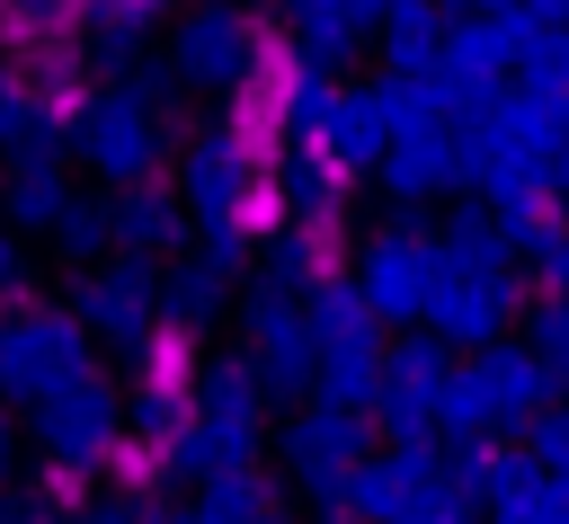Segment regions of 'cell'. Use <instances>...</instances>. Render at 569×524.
<instances>
[{
	"label": "cell",
	"mask_w": 569,
	"mask_h": 524,
	"mask_svg": "<svg viewBox=\"0 0 569 524\" xmlns=\"http://www.w3.org/2000/svg\"><path fill=\"white\" fill-rule=\"evenodd\" d=\"M71 151H80L107 187H142V178L160 169V151H169V133H160V89H142V80L98 89V98L71 115Z\"/></svg>",
	"instance_id": "6da1fadb"
},
{
	"label": "cell",
	"mask_w": 569,
	"mask_h": 524,
	"mask_svg": "<svg viewBox=\"0 0 569 524\" xmlns=\"http://www.w3.org/2000/svg\"><path fill=\"white\" fill-rule=\"evenodd\" d=\"M356 462H373V417L356 400H311L284 417V471L311 488V497H338L347 506V480Z\"/></svg>",
	"instance_id": "7a4b0ae2"
},
{
	"label": "cell",
	"mask_w": 569,
	"mask_h": 524,
	"mask_svg": "<svg viewBox=\"0 0 569 524\" xmlns=\"http://www.w3.org/2000/svg\"><path fill=\"white\" fill-rule=\"evenodd\" d=\"M436 275H445V249H436V231H427L418 213H400V222L356 258V293H365V311H373V320H409V329H418Z\"/></svg>",
	"instance_id": "3957f363"
},
{
	"label": "cell",
	"mask_w": 569,
	"mask_h": 524,
	"mask_svg": "<svg viewBox=\"0 0 569 524\" xmlns=\"http://www.w3.org/2000/svg\"><path fill=\"white\" fill-rule=\"evenodd\" d=\"M71 320L98 337V346H151L160 329V266L151 258H98L80 284H71Z\"/></svg>",
	"instance_id": "277c9868"
},
{
	"label": "cell",
	"mask_w": 569,
	"mask_h": 524,
	"mask_svg": "<svg viewBox=\"0 0 569 524\" xmlns=\"http://www.w3.org/2000/svg\"><path fill=\"white\" fill-rule=\"evenodd\" d=\"M71 373H89V329L71 311H18V320H0V400L36 409Z\"/></svg>",
	"instance_id": "5b68a950"
},
{
	"label": "cell",
	"mask_w": 569,
	"mask_h": 524,
	"mask_svg": "<svg viewBox=\"0 0 569 524\" xmlns=\"http://www.w3.org/2000/svg\"><path fill=\"white\" fill-rule=\"evenodd\" d=\"M507 311H516V275L498 266V275H471V266H445L436 275V293H427V311H418V329L436 337V346H498V329H507Z\"/></svg>",
	"instance_id": "8992f818"
},
{
	"label": "cell",
	"mask_w": 569,
	"mask_h": 524,
	"mask_svg": "<svg viewBox=\"0 0 569 524\" xmlns=\"http://www.w3.org/2000/svg\"><path fill=\"white\" fill-rule=\"evenodd\" d=\"M116 426H124V409H116V391L98 382V364L36 400V435H44V453H53V462H71V471H89V462L116 444Z\"/></svg>",
	"instance_id": "52a82bcc"
},
{
	"label": "cell",
	"mask_w": 569,
	"mask_h": 524,
	"mask_svg": "<svg viewBox=\"0 0 569 524\" xmlns=\"http://www.w3.org/2000/svg\"><path fill=\"white\" fill-rule=\"evenodd\" d=\"M249 364L267 391H311L320 382V337H311V311L284 302V293H258L249 302Z\"/></svg>",
	"instance_id": "ba28073f"
},
{
	"label": "cell",
	"mask_w": 569,
	"mask_h": 524,
	"mask_svg": "<svg viewBox=\"0 0 569 524\" xmlns=\"http://www.w3.org/2000/svg\"><path fill=\"white\" fill-rule=\"evenodd\" d=\"M445 346L436 337H400V346H382V382H373V409H382V426L391 435H427L436 426V391H445Z\"/></svg>",
	"instance_id": "9c48e42d"
},
{
	"label": "cell",
	"mask_w": 569,
	"mask_h": 524,
	"mask_svg": "<svg viewBox=\"0 0 569 524\" xmlns=\"http://www.w3.org/2000/svg\"><path fill=\"white\" fill-rule=\"evenodd\" d=\"M471 382H480V409H489V426H525L533 409H551V391H560V373L542 364V346H480L471 355Z\"/></svg>",
	"instance_id": "30bf717a"
},
{
	"label": "cell",
	"mask_w": 569,
	"mask_h": 524,
	"mask_svg": "<svg viewBox=\"0 0 569 524\" xmlns=\"http://www.w3.org/2000/svg\"><path fill=\"white\" fill-rule=\"evenodd\" d=\"M249 71H258V27L231 18L222 0H213L204 18L178 27V80H196V89H231V80H249Z\"/></svg>",
	"instance_id": "8fae6325"
},
{
	"label": "cell",
	"mask_w": 569,
	"mask_h": 524,
	"mask_svg": "<svg viewBox=\"0 0 569 524\" xmlns=\"http://www.w3.org/2000/svg\"><path fill=\"white\" fill-rule=\"evenodd\" d=\"M382 187H391L400 204H418V195H436V187H462L453 124H436V133H391V151H382Z\"/></svg>",
	"instance_id": "7c38bea8"
},
{
	"label": "cell",
	"mask_w": 569,
	"mask_h": 524,
	"mask_svg": "<svg viewBox=\"0 0 569 524\" xmlns=\"http://www.w3.org/2000/svg\"><path fill=\"white\" fill-rule=\"evenodd\" d=\"M107 231H116V258H151V266H160V258L178 249L187 213H178L169 195H151V187H142V195L116 187V195H107Z\"/></svg>",
	"instance_id": "4fadbf2b"
},
{
	"label": "cell",
	"mask_w": 569,
	"mask_h": 524,
	"mask_svg": "<svg viewBox=\"0 0 569 524\" xmlns=\"http://www.w3.org/2000/svg\"><path fill=\"white\" fill-rule=\"evenodd\" d=\"M320 142H329L338 169H382V151H391V115H382V98H373V89H338Z\"/></svg>",
	"instance_id": "5bb4252c"
},
{
	"label": "cell",
	"mask_w": 569,
	"mask_h": 524,
	"mask_svg": "<svg viewBox=\"0 0 569 524\" xmlns=\"http://www.w3.org/2000/svg\"><path fill=\"white\" fill-rule=\"evenodd\" d=\"M240 142L231 133H204L196 151H187V213L196 222H240Z\"/></svg>",
	"instance_id": "9a60e30c"
},
{
	"label": "cell",
	"mask_w": 569,
	"mask_h": 524,
	"mask_svg": "<svg viewBox=\"0 0 569 524\" xmlns=\"http://www.w3.org/2000/svg\"><path fill=\"white\" fill-rule=\"evenodd\" d=\"M0 213H9V222H36V231H62V213H71V178H62V160H9V178H0Z\"/></svg>",
	"instance_id": "2e32d148"
},
{
	"label": "cell",
	"mask_w": 569,
	"mask_h": 524,
	"mask_svg": "<svg viewBox=\"0 0 569 524\" xmlns=\"http://www.w3.org/2000/svg\"><path fill=\"white\" fill-rule=\"evenodd\" d=\"M213 311H222V266L187 258V266H169V275H160V320H178V329H204Z\"/></svg>",
	"instance_id": "e0dca14e"
},
{
	"label": "cell",
	"mask_w": 569,
	"mask_h": 524,
	"mask_svg": "<svg viewBox=\"0 0 569 524\" xmlns=\"http://www.w3.org/2000/svg\"><path fill=\"white\" fill-rule=\"evenodd\" d=\"M489 524H569V480H525L507 497H489Z\"/></svg>",
	"instance_id": "ac0fdd59"
},
{
	"label": "cell",
	"mask_w": 569,
	"mask_h": 524,
	"mask_svg": "<svg viewBox=\"0 0 569 524\" xmlns=\"http://www.w3.org/2000/svg\"><path fill=\"white\" fill-rule=\"evenodd\" d=\"M329 107H338V80L302 62V71H293V89H284V133H293V142H320Z\"/></svg>",
	"instance_id": "d6986e66"
},
{
	"label": "cell",
	"mask_w": 569,
	"mask_h": 524,
	"mask_svg": "<svg viewBox=\"0 0 569 524\" xmlns=\"http://www.w3.org/2000/svg\"><path fill=\"white\" fill-rule=\"evenodd\" d=\"M516 453H525V462H533L542 480H569V409H560V400H551V409H533V417H525V444H516Z\"/></svg>",
	"instance_id": "ffe728a7"
},
{
	"label": "cell",
	"mask_w": 569,
	"mask_h": 524,
	"mask_svg": "<svg viewBox=\"0 0 569 524\" xmlns=\"http://www.w3.org/2000/svg\"><path fill=\"white\" fill-rule=\"evenodd\" d=\"M284 204H293V213H329V204H338V160L293 151V160H284Z\"/></svg>",
	"instance_id": "44dd1931"
},
{
	"label": "cell",
	"mask_w": 569,
	"mask_h": 524,
	"mask_svg": "<svg viewBox=\"0 0 569 524\" xmlns=\"http://www.w3.org/2000/svg\"><path fill=\"white\" fill-rule=\"evenodd\" d=\"M533 346H542V364H551V373L569 382V293H560V302H551V311L533 320Z\"/></svg>",
	"instance_id": "7402d4cb"
},
{
	"label": "cell",
	"mask_w": 569,
	"mask_h": 524,
	"mask_svg": "<svg viewBox=\"0 0 569 524\" xmlns=\"http://www.w3.org/2000/svg\"><path fill=\"white\" fill-rule=\"evenodd\" d=\"M98 9H107V18H116V27H151V18H160V9H169V0H98Z\"/></svg>",
	"instance_id": "603a6c76"
},
{
	"label": "cell",
	"mask_w": 569,
	"mask_h": 524,
	"mask_svg": "<svg viewBox=\"0 0 569 524\" xmlns=\"http://www.w3.org/2000/svg\"><path fill=\"white\" fill-rule=\"evenodd\" d=\"M9 524H80V515H62V506H18Z\"/></svg>",
	"instance_id": "cb8c5ba5"
},
{
	"label": "cell",
	"mask_w": 569,
	"mask_h": 524,
	"mask_svg": "<svg viewBox=\"0 0 569 524\" xmlns=\"http://www.w3.org/2000/svg\"><path fill=\"white\" fill-rule=\"evenodd\" d=\"M0 284H18V240H9V213H0Z\"/></svg>",
	"instance_id": "d4e9b609"
},
{
	"label": "cell",
	"mask_w": 569,
	"mask_h": 524,
	"mask_svg": "<svg viewBox=\"0 0 569 524\" xmlns=\"http://www.w3.org/2000/svg\"><path fill=\"white\" fill-rule=\"evenodd\" d=\"M0 480H9V409H0Z\"/></svg>",
	"instance_id": "484cf974"
},
{
	"label": "cell",
	"mask_w": 569,
	"mask_h": 524,
	"mask_svg": "<svg viewBox=\"0 0 569 524\" xmlns=\"http://www.w3.org/2000/svg\"><path fill=\"white\" fill-rule=\"evenodd\" d=\"M551 195H560V213H569V160H560V187H551Z\"/></svg>",
	"instance_id": "4316f807"
}]
</instances>
